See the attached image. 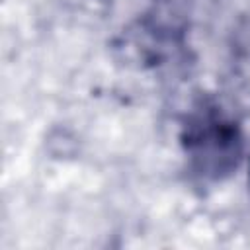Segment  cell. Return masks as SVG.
<instances>
[{"instance_id": "6da1fadb", "label": "cell", "mask_w": 250, "mask_h": 250, "mask_svg": "<svg viewBox=\"0 0 250 250\" xmlns=\"http://www.w3.org/2000/svg\"><path fill=\"white\" fill-rule=\"evenodd\" d=\"M182 145L193 174L217 182L236 170L244 141L238 121L217 104L205 102L186 119Z\"/></svg>"}]
</instances>
